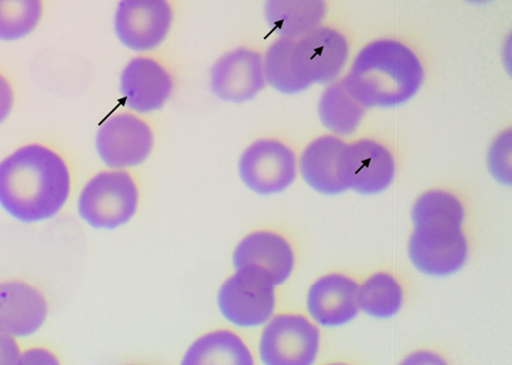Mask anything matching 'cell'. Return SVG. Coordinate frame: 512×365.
<instances>
[{
  "mask_svg": "<svg viewBox=\"0 0 512 365\" xmlns=\"http://www.w3.org/2000/svg\"><path fill=\"white\" fill-rule=\"evenodd\" d=\"M346 37L330 27H321L293 40L289 65L292 77L304 92L312 84H326L339 77L347 64Z\"/></svg>",
  "mask_w": 512,
  "mask_h": 365,
  "instance_id": "6",
  "label": "cell"
},
{
  "mask_svg": "<svg viewBox=\"0 0 512 365\" xmlns=\"http://www.w3.org/2000/svg\"><path fill=\"white\" fill-rule=\"evenodd\" d=\"M320 345L315 323L303 314L280 313L262 330L258 351L264 365H314Z\"/></svg>",
  "mask_w": 512,
  "mask_h": 365,
  "instance_id": "7",
  "label": "cell"
},
{
  "mask_svg": "<svg viewBox=\"0 0 512 365\" xmlns=\"http://www.w3.org/2000/svg\"><path fill=\"white\" fill-rule=\"evenodd\" d=\"M292 39H283L274 42L267 50L264 58V72L266 82L274 90L286 95L301 93L296 85L290 70L289 54Z\"/></svg>",
  "mask_w": 512,
  "mask_h": 365,
  "instance_id": "23",
  "label": "cell"
},
{
  "mask_svg": "<svg viewBox=\"0 0 512 365\" xmlns=\"http://www.w3.org/2000/svg\"><path fill=\"white\" fill-rule=\"evenodd\" d=\"M423 81L424 69L414 50L383 39L360 50L341 84L365 108H391L407 103Z\"/></svg>",
  "mask_w": 512,
  "mask_h": 365,
  "instance_id": "3",
  "label": "cell"
},
{
  "mask_svg": "<svg viewBox=\"0 0 512 365\" xmlns=\"http://www.w3.org/2000/svg\"><path fill=\"white\" fill-rule=\"evenodd\" d=\"M217 306L224 320L240 329L266 325L277 308V286L252 267L234 270L220 285Z\"/></svg>",
  "mask_w": 512,
  "mask_h": 365,
  "instance_id": "5",
  "label": "cell"
},
{
  "mask_svg": "<svg viewBox=\"0 0 512 365\" xmlns=\"http://www.w3.org/2000/svg\"><path fill=\"white\" fill-rule=\"evenodd\" d=\"M232 264L234 270L244 267L261 270L278 287L291 279L296 257L291 243L283 235L259 230L247 234L236 245Z\"/></svg>",
  "mask_w": 512,
  "mask_h": 365,
  "instance_id": "13",
  "label": "cell"
},
{
  "mask_svg": "<svg viewBox=\"0 0 512 365\" xmlns=\"http://www.w3.org/2000/svg\"><path fill=\"white\" fill-rule=\"evenodd\" d=\"M490 169L495 178L502 183L511 182V132L497 137L489 154Z\"/></svg>",
  "mask_w": 512,
  "mask_h": 365,
  "instance_id": "24",
  "label": "cell"
},
{
  "mask_svg": "<svg viewBox=\"0 0 512 365\" xmlns=\"http://www.w3.org/2000/svg\"><path fill=\"white\" fill-rule=\"evenodd\" d=\"M358 307L373 318L387 319L401 310L404 293L393 275L379 272L358 287Z\"/></svg>",
  "mask_w": 512,
  "mask_h": 365,
  "instance_id": "21",
  "label": "cell"
},
{
  "mask_svg": "<svg viewBox=\"0 0 512 365\" xmlns=\"http://www.w3.org/2000/svg\"><path fill=\"white\" fill-rule=\"evenodd\" d=\"M297 157L290 146L274 138L249 145L239 162L241 181L255 194L269 196L287 190L296 180Z\"/></svg>",
  "mask_w": 512,
  "mask_h": 365,
  "instance_id": "8",
  "label": "cell"
},
{
  "mask_svg": "<svg viewBox=\"0 0 512 365\" xmlns=\"http://www.w3.org/2000/svg\"><path fill=\"white\" fill-rule=\"evenodd\" d=\"M173 87L169 70L151 57L133 58L121 74L124 103L139 113L154 112L164 107Z\"/></svg>",
  "mask_w": 512,
  "mask_h": 365,
  "instance_id": "14",
  "label": "cell"
},
{
  "mask_svg": "<svg viewBox=\"0 0 512 365\" xmlns=\"http://www.w3.org/2000/svg\"><path fill=\"white\" fill-rule=\"evenodd\" d=\"M153 147L152 128L132 113H117L109 117L96 135L97 154L112 170L142 165L151 156Z\"/></svg>",
  "mask_w": 512,
  "mask_h": 365,
  "instance_id": "9",
  "label": "cell"
},
{
  "mask_svg": "<svg viewBox=\"0 0 512 365\" xmlns=\"http://www.w3.org/2000/svg\"><path fill=\"white\" fill-rule=\"evenodd\" d=\"M140 188L126 170L99 172L85 184L78 201L79 215L97 230H116L128 224L140 206Z\"/></svg>",
  "mask_w": 512,
  "mask_h": 365,
  "instance_id": "4",
  "label": "cell"
},
{
  "mask_svg": "<svg viewBox=\"0 0 512 365\" xmlns=\"http://www.w3.org/2000/svg\"><path fill=\"white\" fill-rule=\"evenodd\" d=\"M48 301L39 288L22 281L0 283V332L15 338L41 330L48 316Z\"/></svg>",
  "mask_w": 512,
  "mask_h": 365,
  "instance_id": "15",
  "label": "cell"
},
{
  "mask_svg": "<svg viewBox=\"0 0 512 365\" xmlns=\"http://www.w3.org/2000/svg\"><path fill=\"white\" fill-rule=\"evenodd\" d=\"M72 188L68 163L51 147L30 144L0 162V206L24 223L54 218Z\"/></svg>",
  "mask_w": 512,
  "mask_h": 365,
  "instance_id": "1",
  "label": "cell"
},
{
  "mask_svg": "<svg viewBox=\"0 0 512 365\" xmlns=\"http://www.w3.org/2000/svg\"><path fill=\"white\" fill-rule=\"evenodd\" d=\"M327 10L321 0H272L266 4L265 16L280 37L296 40L321 27Z\"/></svg>",
  "mask_w": 512,
  "mask_h": 365,
  "instance_id": "19",
  "label": "cell"
},
{
  "mask_svg": "<svg viewBox=\"0 0 512 365\" xmlns=\"http://www.w3.org/2000/svg\"><path fill=\"white\" fill-rule=\"evenodd\" d=\"M395 159L389 148L374 140L346 144L339 158L337 175L346 190L360 194H379L395 178Z\"/></svg>",
  "mask_w": 512,
  "mask_h": 365,
  "instance_id": "10",
  "label": "cell"
},
{
  "mask_svg": "<svg viewBox=\"0 0 512 365\" xmlns=\"http://www.w3.org/2000/svg\"><path fill=\"white\" fill-rule=\"evenodd\" d=\"M345 145L340 137L323 135L305 148L299 170L312 190L324 195L345 192L337 175V165Z\"/></svg>",
  "mask_w": 512,
  "mask_h": 365,
  "instance_id": "17",
  "label": "cell"
},
{
  "mask_svg": "<svg viewBox=\"0 0 512 365\" xmlns=\"http://www.w3.org/2000/svg\"><path fill=\"white\" fill-rule=\"evenodd\" d=\"M17 365H62V363L51 349L31 347L22 351Z\"/></svg>",
  "mask_w": 512,
  "mask_h": 365,
  "instance_id": "25",
  "label": "cell"
},
{
  "mask_svg": "<svg viewBox=\"0 0 512 365\" xmlns=\"http://www.w3.org/2000/svg\"><path fill=\"white\" fill-rule=\"evenodd\" d=\"M318 112L324 128L336 135L348 136L358 130L366 108L349 95L341 83H337L323 92Z\"/></svg>",
  "mask_w": 512,
  "mask_h": 365,
  "instance_id": "20",
  "label": "cell"
},
{
  "mask_svg": "<svg viewBox=\"0 0 512 365\" xmlns=\"http://www.w3.org/2000/svg\"><path fill=\"white\" fill-rule=\"evenodd\" d=\"M43 15L39 0H0V40L17 41L32 33Z\"/></svg>",
  "mask_w": 512,
  "mask_h": 365,
  "instance_id": "22",
  "label": "cell"
},
{
  "mask_svg": "<svg viewBox=\"0 0 512 365\" xmlns=\"http://www.w3.org/2000/svg\"><path fill=\"white\" fill-rule=\"evenodd\" d=\"M124 365H145V364L131 363V364H124Z\"/></svg>",
  "mask_w": 512,
  "mask_h": 365,
  "instance_id": "30",
  "label": "cell"
},
{
  "mask_svg": "<svg viewBox=\"0 0 512 365\" xmlns=\"http://www.w3.org/2000/svg\"><path fill=\"white\" fill-rule=\"evenodd\" d=\"M358 284L348 276H322L309 288L306 306L310 317L323 326H341L358 314Z\"/></svg>",
  "mask_w": 512,
  "mask_h": 365,
  "instance_id": "16",
  "label": "cell"
},
{
  "mask_svg": "<svg viewBox=\"0 0 512 365\" xmlns=\"http://www.w3.org/2000/svg\"><path fill=\"white\" fill-rule=\"evenodd\" d=\"M180 365H255V358L239 333L217 329L197 337Z\"/></svg>",
  "mask_w": 512,
  "mask_h": 365,
  "instance_id": "18",
  "label": "cell"
},
{
  "mask_svg": "<svg viewBox=\"0 0 512 365\" xmlns=\"http://www.w3.org/2000/svg\"><path fill=\"white\" fill-rule=\"evenodd\" d=\"M466 217L460 199L445 191L422 194L412 207L415 230L409 239L408 255L421 273L448 276L464 268L469 254L462 232Z\"/></svg>",
  "mask_w": 512,
  "mask_h": 365,
  "instance_id": "2",
  "label": "cell"
},
{
  "mask_svg": "<svg viewBox=\"0 0 512 365\" xmlns=\"http://www.w3.org/2000/svg\"><path fill=\"white\" fill-rule=\"evenodd\" d=\"M14 91L11 84L0 73V124H2L10 115L12 107H14Z\"/></svg>",
  "mask_w": 512,
  "mask_h": 365,
  "instance_id": "28",
  "label": "cell"
},
{
  "mask_svg": "<svg viewBox=\"0 0 512 365\" xmlns=\"http://www.w3.org/2000/svg\"><path fill=\"white\" fill-rule=\"evenodd\" d=\"M265 85L264 57L252 48H235L211 68V90L224 102H248L264 90Z\"/></svg>",
  "mask_w": 512,
  "mask_h": 365,
  "instance_id": "12",
  "label": "cell"
},
{
  "mask_svg": "<svg viewBox=\"0 0 512 365\" xmlns=\"http://www.w3.org/2000/svg\"><path fill=\"white\" fill-rule=\"evenodd\" d=\"M326 365H349V364L336 362V363H330V364H326Z\"/></svg>",
  "mask_w": 512,
  "mask_h": 365,
  "instance_id": "29",
  "label": "cell"
},
{
  "mask_svg": "<svg viewBox=\"0 0 512 365\" xmlns=\"http://www.w3.org/2000/svg\"><path fill=\"white\" fill-rule=\"evenodd\" d=\"M173 23V9L166 0H123L115 14L120 42L135 52H148L164 43Z\"/></svg>",
  "mask_w": 512,
  "mask_h": 365,
  "instance_id": "11",
  "label": "cell"
},
{
  "mask_svg": "<svg viewBox=\"0 0 512 365\" xmlns=\"http://www.w3.org/2000/svg\"><path fill=\"white\" fill-rule=\"evenodd\" d=\"M399 365H449L437 352L420 349L411 352Z\"/></svg>",
  "mask_w": 512,
  "mask_h": 365,
  "instance_id": "27",
  "label": "cell"
},
{
  "mask_svg": "<svg viewBox=\"0 0 512 365\" xmlns=\"http://www.w3.org/2000/svg\"><path fill=\"white\" fill-rule=\"evenodd\" d=\"M21 354L17 338L0 332V365H17Z\"/></svg>",
  "mask_w": 512,
  "mask_h": 365,
  "instance_id": "26",
  "label": "cell"
}]
</instances>
